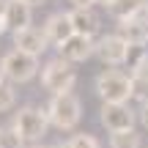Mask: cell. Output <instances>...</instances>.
<instances>
[{"label":"cell","mask_w":148,"mask_h":148,"mask_svg":"<svg viewBox=\"0 0 148 148\" xmlns=\"http://www.w3.org/2000/svg\"><path fill=\"white\" fill-rule=\"evenodd\" d=\"M47 115H49V123H52L55 129H60V132H69L79 123V118H82V104H79V99L71 93H52V101H49L47 107Z\"/></svg>","instance_id":"cell-1"},{"label":"cell","mask_w":148,"mask_h":148,"mask_svg":"<svg viewBox=\"0 0 148 148\" xmlns=\"http://www.w3.org/2000/svg\"><path fill=\"white\" fill-rule=\"evenodd\" d=\"M0 74H3L5 79H11V82L22 85V82H30L33 77L38 74V58L30 52H25V49H11V52L3 55V60H0Z\"/></svg>","instance_id":"cell-2"},{"label":"cell","mask_w":148,"mask_h":148,"mask_svg":"<svg viewBox=\"0 0 148 148\" xmlns=\"http://www.w3.org/2000/svg\"><path fill=\"white\" fill-rule=\"evenodd\" d=\"M74 82H77V71H74L71 60H66L63 55L44 63L41 85L49 90V93H69V90L74 88Z\"/></svg>","instance_id":"cell-3"},{"label":"cell","mask_w":148,"mask_h":148,"mask_svg":"<svg viewBox=\"0 0 148 148\" xmlns=\"http://www.w3.org/2000/svg\"><path fill=\"white\" fill-rule=\"evenodd\" d=\"M96 93L101 101H129L132 99V77L118 69H107L96 77Z\"/></svg>","instance_id":"cell-4"},{"label":"cell","mask_w":148,"mask_h":148,"mask_svg":"<svg viewBox=\"0 0 148 148\" xmlns=\"http://www.w3.org/2000/svg\"><path fill=\"white\" fill-rule=\"evenodd\" d=\"M14 126L19 129V134L25 140L36 143V140H41L44 134H47L49 115H47V110H38V107H22L14 115Z\"/></svg>","instance_id":"cell-5"},{"label":"cell","mask_w":148,"mask_h":148,"mask_svg":"<svg viewBox=\"0 0 148 148\" xmlns=\"http://www.w3.org/2000/svg\"><path fill=\"white\" fill-rule=\"evenodd\" d=\"M99 121H101V126H104L107 132L134 129V112L126 107V101H104Z\"/></svg>","instance_id":"cell-6"},{"label":"cell","mask_w":148,"mask_h":148,"mask_svg":"<svg viewBox=\"0 0 148 148\" xmlns=\"http://www.w3.org/2000/svg\"><path fill=\"white\" fill-rule=\"evenodd\" d=\"M126 52H129V41L121 33H110V36H101L96 41V55H99L101 63L121 66V63H126Z\"/></svg>","instance_id":"cell-7"},{"label":"cell","mask_w":148,"mask_h":148,"mask_svg":"<svg viewBox=\"0 0 148 148\" xmlns=\"http://www.w3.org/2000/svg\"><path fill=\"white\" fill-rule=\"evenodd\" d=\"M58 49H60V55H63L66 60H71V63H82V60H88L90 55L96 52V44H93V36L74 33V36H69Z\"/></svg>","instance_id":"cell-8"},{"label":"cell","mask_w":148,"mask_h":148,"mask_svg":"<svg viewBox=\"0 0 148 148\" xmlns=\"http://www.w3.org/2000/svg\"><path fill=\"white\" fill-rule=\"evenodd\" d=\"M47 44H49V38H47V33H44V27L38 30V27L27 25V27L14 30V47L16 49H25V52L36 55V58L47 49Z\"/></svg>","instance_id":"cell-9"},{"label":"cell","mask_w":148,"mask_h":148,"mask_svg":"<svg viewBox=\"0 0 148 148\" xmlns=\"http://www.w3.org/2000/svg\"><path fill=\"white\" fill-rule=\"evenodd\" d=\"M44 33H47L49 44L60 47V44H63L69 36H74L71 14H66V11H55V14H49V16H47V22H44Z\"/></svg>","instance_id":"cell-10"},{"label":"cell","mask_w":148,"mask_h":148,"mask_svg":"<svg viewBox=\"0 0 148 148\" xmlns=\"http://www.w3.org/2000/svg\"><path fill=\"white\" fill-rule=\"evenodd\" d=\"M118 33H121L129 44H145L148 41V19H145V16L140 19V14L137 16H129V19H121Z\"/></svg>","instance_id":"cell-11"},{"label":"cell","mask_w":148,"mask_h":148,"mask_svg":"<svg viewBox=\"0 0 148 148\" xmlns=\"http://www.w3.org/2000/svg\"><path fill=\"white\" fill-rule=\"evenodd\" d=\"M71 14V22H74V33H82V36H96V30H99V16H96V11L90 8H74L69 11Z\"/></svg>","instance_id":"cell-12"},{"label":"cell","mask_w":148,"mask_h":148,"mask_svg":"<svg viewBox=\"0 0 148 148\" xmlns=\"http://www.w3.org/2000/svg\"><path fill=\"white\" fill-rule=\"evenodd\" d=\"M145 3H148V0H110L104 8H107V14H110V16H115V19L121 22V19H129V16L143 14V11H145Z\"/></svg>","instance_id":"cell-13"},{"label":"cell","mask_w":148,"mask_h":148,"mask_svg":"<svg viewBox=\"0 0 148 148\" xmlns=\"http://www.w3.org/2000/svg\"><path fill=\"white\" fill-rule=\"evenodd\" d=\"M33 22V5L25 0H8V27L19 30Z\"/></svg>","instance_id":"cell-14"},{"label":"cell","mask_w":148,"mask_h":148,"mask_svg":"<svg viewBox=\"0 0 148 148\" xmlns=\"http://www.w3.org/2000/svg\"><path fill=\"white\" fill-rule=\"evenodd\" d=\"M143 140L134 129H121V132H110V148H140Z\"/></svg>","instance_id":"cell-15"},{"label":"cell","mask_w":148,"mask_h":148,"mask_svg":"<svg viewBox=\"0 0 148 148\" xmlns=\"http://www.w3.org/2000/svg\"><path fill=\"white\" fill-rule=\"evenodd\" d=\"M27 140L19 134V129L14 126V123H5V126H0V148H25Z\"/></svg>","instance_id":"cell-16"},{"label":"cell","mask_w":148,"mask_h":148,"mask_svg":"<svg viewBox=\"0 0 148 148\" xmlns=\"http://www.w3.org/2000/svg\"><path fill=\"white\" fill-rule=\"evenodd\" d=\"M14 101H16V93H14V88H11V79H5L3 74H0V112L11 110Z\"/></svg>","instance_id":"cell-17"},{"label":"cell","mask_w":148,"mask_h":148,"mask_svg":"<svg viewBox=\"0 0 148 148\" xmlns=\"http://www.w3.org/2000/svg\"><path fill=\"white\" fill-rule=\"evenodd\" d=\"M145 44H129V52H126V63H123V66H129V71H132L134 69V66H137L140 63V60H143L145 58Z\"/></svg>","instance_id":"cell-18"},{"label":"cell","mask_w":148,"mask_h":148,"mask_svg":"<svg viewBox=\"0 0 148 148\" xmlns=\"http://www.w3.org/2000/svg\"><path fill=\"white\" fill-rule=\"evenodd\" d=\"M69 143H71V148H101L93 134H74Z\"/></svg>","instance_id":"cell-19"},{"label":"cell","mask_w":148,"mask_h":148,"mask_svg":"<svg viewBox=\"0 0 148 148\" xmlns=\"http://www.w3.org/2000/svg\"><path fill=\"white\" fill-rule=\"evenodd\" d=\"M132 99H137V101H148V79H137V77H132Z\"/></svg>","instance_id":"cell-20"},{"label":"cell","mask_w":148,"mask_h":148,"mask_svg":"<svg viewBox=\"0 0 148 148\" xmlns=\"http://www.w3.org/2000/svg\"><path fill=\"white\" fill-rule=\"evenodd\" d=\"M8 27V0H0V36H3Z\"/></svg>","instance_id":"cell-21"},{"label":"cell","mask_w":148,"mask_h":148,"mask_svg":"<svg viewBox=\"0 0 148 148\" xmlns=\"http://www.w3.org/2000/svg\"><path fill=\"white\" fill-rule=\"evenodd\" d=\"M132 77H137V79H148V55H145V58L132 69Z\"/></svg>","instance_id":"cell-22"},{"label":"cell","mask_w":148,"mask_h":148,"mask_svg":"<svg viewBox=\"0 0 148 148\" xmlns=\"http://www.w3.org/2000/svg\"><path fill=\"white\" fill-rule=\"evenodd\" d=\"M140 123H143V129H148V101H143V107H140Z\"/></svg>","instance_id":"cell-23"},{"label":"cell","mask_w":148,"mask_h":148,"mask_svg":"<svg viewBox=\"0 0 148 148\" xmlns=\"http://www.w3.org/2000/svg\"><path fill=\"white\" fill-rule=\"evenodd\" d=\"M69 3L74 5V8H88V5H93L96 0H69Z\"/></svg>","instance_id":"cell-24"},{"label":"cell","mask_w":148,"mask_h":148,"mask_svg":"<svg viewBox=\"0 0 148 148\" xmlns=\"http://www.w3.org/2000/svg\"><path fill=\"white\" fill-rule=\"evenodd\" d=\"M25 3H30V5H44L47 0H25Z\"/></svg>","instance_id":"cell-25"},{"label":"cell","mask_w":148,"mask_h":148,"mask_svg":"<svg viewBox=\"0 0 148 148\" xmlns=\"http://www.w3.org/2000/svg\"><path fill=\"white\" fill-rule=\"evenodd\" d=\"M52 148H71V143H58V145H52Z\"/></svg>","instance_id":"cell-26"},{"label":"cell","mask_w":148,"mask_h":148,"mask_svg":"<svg viewBox=\"0 0 148 148\" xmlns=\"http://www.w3.org/2000/svg\"><path fill=\"white\" fill-rule=\"evenodd\" d=\"M96 3H101V5H107V3H110V0H96Z\"/></svg>","instance_id":"cell-27"},{"label":"cell","mask_w":148,"mask_h":148,"mask_svg":"<svg viewBox=\"0 0 148 148\" xmlns=\"http://www.w3.org/2000/svg\"><path fill=\"white\" fill-rule=\"evenodd\" d=\"M145 19H148V3H145Z\"/></svg>","instance_id":"cell-28"},{"label":"cell","mask_w":148,"mask_h":148,"mask_svg":"<svg viewBox=\"0 0 148 148\" xmlns=\"http://www.w3.org/2000/svg\"><path fill=\"white\" fill-rule=\"evenodd\" d=\"M33 148H47V145H33Z\"/></svg>","instance_id":"cell-29"}]
</instances>
